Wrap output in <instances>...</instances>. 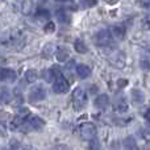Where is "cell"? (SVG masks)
<instances>
[{
  "label": "cell",
  "mask_w": 150,
  "mask_h": 150,
  "mask_svg": "<svg viewBox=\"0 0 150 150\" xmlns=\"http://www.w3.org/2000/svg\"><path fill=\"white\" fill-rule=\"evenodd\" d=\"M112 36H113V38L116 40H122L125 37V33H127V29H125V26L122 25V24H116V25L112 26Z\"/></svg>",
  "instance_id": "8"
},
{
  "label": "cell",
  "mask_w": 150,
  "mask_h": 150,
  "mask_svg": "<svg viewBox=\"0 0 150 150\" xmlns=\"http://www.w3.org/2000/svg\"><path fill=\"white\" fill-rule=\"evenodd\" d=\"M80 4H82L83 8H92L98 4V0H82Z\"/></svg>",
  "instance_id": "23"
},
{
  "label": "cell",
  "mask_w": 150,
  "mask_h": 150,
  "mask_svg": "<svg viewBox=\"0 0 150 150\" xmlns=\"http://www.w3.org/2000/svg\"><path fill=\"white\" fill-rule=\"evenodd\" d=\"M141 8H150V0H136Z\"/></svg>",
  "instance_id": "29"
},
{
  "label": "cell",
  "mask_w": 150,
  "mask_h": 150,
  "mask_svg": "<svg viewBox=\"0 0 150 150\" xmlns=\"http://www.w3.org/2000/svg\"><path fill=\"white\" fill-rule=\"evenodd\" d=\"M1 80L4 83H12L16 80V73L12 69H1Z\"/></svg>",
  "instance_id": "10"
},
{
  "label": "cell",
  "mask_w": 150,
  "mask_h": 150,
  "mask_svg": "<svg viewBox=\"0 0 150 150\" xmlns=\"http://www.w3.org/2000/svg\"><path fill=\"white\" fill-rule=\"evenodd\" d=\"M58 1H67V0H58Z\"/></svg>",
  "instance_id": "32"
},
{
  "label": "cell",
  "mask_w": 150,
  "mask_h": 150,
  "mask_svg": "<svg viewBox=\"0 0 150 150\" xmlns=\"http://www.w3.org/2000/svg\"><path fill=\"white\" fill-rule=\"evenodd\" d=\"M55 55H57V59L59 61V62H66V61L69 59V57H70V50L66 46H59L57 49Z\"/></svg>",
  "instance_id": "12"
},
{
  "label": "cell",
  "mask_w": 150,
  "mask_h": 150,
  "mask_svg": "<svg viewBox=\"0 0 150 150\" xmlns=\"http://www.w3.org/2000/svg\"><path fill=\"white\" fill-rule=\"evenodd\" d=\"M88 150H101V145L98 140H92L90 141V145H88Z\"/></svg>",
  "instance_id": "24"
},
{
  "label": "cell",
  "mask_w": 150,
  "mask_h": 150,
  "mask_svg": "<svg viewBox=\"0 0 150 150\" xmlns=\"http://www.w3.org/2000/svg\"><path fill=\"white\" fill-rule=\"evenodd\" d=\"M112 38H113V36H112L111 30H108V29H101V30L96 32V34L93 36V42H95L98 46L104 47L111 44Z\"/></svg>",
  "instance_id": "1"
},
{
  "label": "cell",
  "mask_w": 150,
  "mask_h": 150,
  "mask_svg": "<svg viewBox=\"0 0 150 150\" xmlns=\"http://www.w3.org/2000/svg\"><path fill=\"white\" fill-rule=\"evenodd\" d=\"M127 84H128V80L127 79H119V80H117V86H119L120 88H124Z\"/></svg>",
  "instance_id": "30"
},
{
  "label": "cell",
  "mask_w": 150,
  "mask_h": 150,
  "mask_svg": "<svg viewBox=\"0 0 150 150\" xmlns=\"http://www.w3.org/2000/svg\"><path fill=\"white\" fill-rule=\"evenodd\" d=\"M50 17H52L50 12L47 9H45V8H41V9H38L36 12V18L40 23H47L50 20Z\"/></svg>",
  "instance_id": "15"
},
{
  "label": "cell",
  "mask_w": 150,
  "mask_h": 150,
  "mask_svg": "<svg viewBox=\"0 0 150 150\" xmlns=\"http://www.w3.org/2000/svg\"><path fill=\"white\" fill-rule=\"evenodd\" d=\"M11 150H33V149H32V146L26 145V144H17L16 142V145L11 146Z\"/></svg>",
  "instance_id": "22"
},
{
  "label": "cell",
  "mask_w": 150,
  "mask_h": 150,
  "mask_svg": "<svg viewBox=\"0 0 150 150\" xmlns=\"http://www.w3.org/2000/svg\"><path fill=\"white\" fill-rule=\"evenodd\" d=\"M142 28L144 29H150V13L142 18Z\"/></svg>",
  "instance_id": "28"
},
{
  "label": "cell",
  "mask_w": 150,
  "mask_h": 150,
  "mask_svg": "<svg viewBox=\"0 0 150 150\" xmlns=\"http://www.w3.org/2000/svg\"><path fill=\"white\" fill-rule=\"evenodd\" d=\"M145 119H146V121L150 124V108L146 111V113H145Z\"/></svg>",
  "instance_id": "31"
},
{
  "label": "cell",
  "mask_w": 150,
  "mask_h": 150,
  "mask_svg": "<svg viewBox=\"0 0 150 150\" xmlns=\"http://www.w3.org/2000/svg\"><path fill=\"white\" fill-rule=\"evenodd\" d=\"M140 66H141V69L142 70H145V71H149L150 70V61L148 59V58H141V61H140Z\"/></svg>",
  "instance_id": "25"
},
{
  "label": "cell",
  "mask_w": 150,
  "mask_h": 150,
  "mask_svg": "<svg viewBox=\"0 0 150 150\" xmlns=\"http://www.w3.org/2000/svg\"><path fill=\"white\" fill-rule=\"evenodd\" d=\"M96 127L91 122H86L80 127V137L83 140H87V141H92L96 138Z\"/></svg>",
  "instance_id": "4"
},
{
  "label": "cell",
  "mask_w": 150,
  "mask_h": 150,
  "mask_svg": "<svg viewBox=\"0 0 150 150\" xmlns=\"http://www.w3.org/2000/svg\"><path fill=\"white\" fill-rule=\"evenodd\" d=\"M93 104H95L96 108H99V109H104V108H105V107L109 104V96L107 95V93H101V95H99L98 98L95 99Z\"/></svg>",
  "instance_id": "11"
},
{
  "label": "cell",
  "mask_w": 150,
  "mask_h": 150,
  "mask_svg": "<svg viewBox=\"0 0 150 150\" xmlns=\"http://www.w3.org/2000/svg\"><path fill=\"white\" fill-rule=\"evenodd\" d=\"M124 148L125 150H138L137 149V144L136 140L133 137H127L124 140Z\"/></svg>",
  "instance_id": "18"
},
{
  "label": "cell",
  "mask_w": 150,
  "mask_h": 150,
  "mask_svg": "<svg viewBox=\"0 0 150 150\" xmlns=\"http://www.w3.org/2000/svg\"><path fill=\"white\" fill-rule=\"evenodd\" d=\"M109 62L117 69H122L125 66V54L122 52H115L109 57Z\"/></svg>",
  "instance_id": "7"
},
{
  "label": "cell",
  "mask_w": 150,
  "mask_h": 150,
  "mask_svg": "<svg viewBox=\"0 0 150 150\" xmlns=\"http://www.w3.org/2000/svg\"><path fill=\"white\" fill-rule=\"evenodd\" d=\"M9 100H11V93L8 92L5 88H3L1 90V101L3 103H8Z\"/></svg>",
  "instance_id": "26"
},
{
  "label": "cell",
  "mask_w": 150,
  "mask_h": 150,
  "mask_svg": "<svg viewBox=\"0 0 150 150\" xmlns=\"http://www.w3.org/2000/svg\"><path fill=\"white\" fill-rule=\"evenodd\" d=\"M75 71H76L78 76L82 78V79H86V78H88L91 75V69L88 67L87 65H83V63L78 65L76 69H75Z\"/></svg>",
  "instance_id": "14"
},
{
  "label": "cell",
  "mask_w": 150,
  "mask_h": 150,
  "mask_svg": "<svg viewBox=\"0 0 150 150\" xmlns=\"http://www.w3.org/2000/svg\"><path fill=\"white\" fill-rule=\"evenodd\" d=\"M37 78H38V73H37L36 70H33V69H30V70H26V73H25V80L28 83H34L37 80Z\"/></svg>",
  "instance_id": "19"
},
{
  "label": "cell",
  "mask_w": 150,
  "mask_h": 150,
  "mask_svg": "<svg viewBox=\"0 0 150 150\" xmlns=\"http://www.w3.org/2000/svg\"><path fill=\"white\" fill-rule=\"evenodd\" d=\"M115 108L117 109V111H121V112H124V111H127L128 109V105H127V101L124 100V99H119V100L116 101V105H115Z\"/></svg>",
  "instance_id": "21"
},
{
  "label": "cell",
  "mask_w": 150,
  "mask_h": 150,
  "mask_svg": "<svg viewBox=\"0 0 150 150\" xmlns=\"http://www.w3.org/2000/svg\"><path fill=\"white\" fill-rule=\"evenodd\" d=\"M54 53H57V49H55V45L52 44V42H49V44H46L44 46V49H42L41 54L44 58H52V55L54 54Z\"/></svg>",
  "instance_id": "17"
},
{
  "label": "cell",
  "mask_w": 150,
  "mask_h": 150,
  "mask_svg": "<svg viewBox=\"0 0 150 150\" xmlns=\"http://www.w3.org/2000/svg\"><path fill=\"white\" fill-rule=\"evenodd\" d=\"M44 30L46 32V33H53V32H55V25H54V23H47L46 25L44 26Z\"/></svg>",
  "instance_id": "27"
},
{
  "label": "cell",
  "mask_w": 150,
  "mask_h": 150,
  "mask_svg": "<svg viewBox=\"0 0 150 150\" xmlns=\"http://www.w3.org/2000/svg\"><path fill=\"white\" fill-rule=\"evenodd\" d=\"M54 15H55V17H57L58 23H61V24H70L71 17H70V15L66 12L65 8H59V9H57Z\"/></svg>",
  "instance_id": "9"
},
{
  "label": "cell",
  "mask_w": 150,
  "mask_h": 150,
  "mask_svg": "<svg viewBox=\"0 0 150 150\" xmlns=\"http://www.w3.org/2000/svg\"><path fill=\"white\" fill-rule=\"evenodd\" d=\"M24 125L28 127L29 129H32V130H38V129H41L42 127H45V120L36 116V115H29L25 119V121H24Z\"/></svg>",
  "instance_id": "5"
},
{
  "label": "cell",
  "mask_w": 150,
  "mask_h": 150,
  "mask_svg": "<svg viewBox=\"0 0 150 150\" xmlns=\"http://www.w3.org/2000/svg\"><path fill=\"white\" fill-rule=\"evenodd\" d=\"M29 101L30 103H38V101L44 100L46 98V90H45L42 86H34V87L30 88L29 91Z\"/></svg>",
  "instance_id": "3"
},
{
  "label": "cell",
  "mask_w": 150,
  "mask_h": 150,
  "mask_svg": "<svg viewBox=\"0 0 150 150\" xmlns=\"http://www.w3.org/2000/svg\"><path fill=\"white\" fill-rule=\"evenodd\" d=\"M32 8H33V3H32L30 0H25V1H24V4H23V12H24V15H30Z\"/></svg>",
  "instance_id": "20"
},
{
  "label": "cell",
  "mask_w": 150,
  "mask_h": 150,
  "mask_svg": "<svg viewBox=\"0 0 150 150\" xmlns=\"http://www.w3.org/2000/svg\"><path fill=\"white\" fill-rule=\"evenodd\" d=\"M130 95H132V100L134 104H142L144 100H145V95H144V92L141 90H138V88H133L132 92H130Z\"/></svg>",
  "instance_id": "13"
},
{
  "label": "cell",
  "mask_w": 150,
  "mask_h": 150,
  "mask_svg": "<svg viewBox=\"0 0 150 150\" xmlns=\"http://www.w3.org/2000/svg\"><path fill=\"white\" fill-rule=\"evenodd\" d=\"M74 49H75V52L79 53V54H84V53L88 52L87 45H86V42L83 41L82 38H76L74 41Z\"/></svg>",
  "instance_id": "16"
},
{
  "label": "cell",
  "mask_w": 150,
  "mask_h": 150,
  "mask_svg": "<svg viewBox=\"0 0 150 150\" xmlns=\"http://www.w3.org/2000/svg\"><path fill=\"white\" fill-rule=\"evenodd\" d=\"M73 103L75 108L78 109L83 108L86 105V103H87V92L82 87H76L73 91Z\"/></svg>",
  "instance_id": "2"
},
{
  "label": "cell",
  "mask_w": 150,
  "mask_h": 150,
  "mask_svg": "<svg viewBox=\"0 0 150 150\" xmlns=\"http://www.w3.org/2000/svg\"><path fill=\"white\" fill-rule=\"evenodd\" d=\"M53 91L55 93H66L69 91V82L63 75H59L57 79L53 82Z\"/></svg>",
  "instance_id": "6"
}]
</instances>
